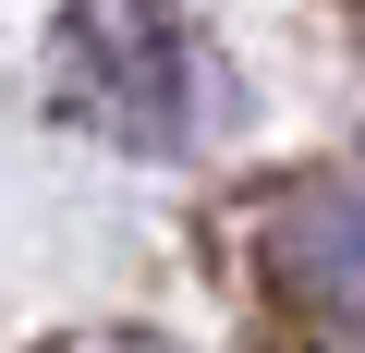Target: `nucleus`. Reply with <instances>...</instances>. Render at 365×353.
<instances>
[{
    "label": "nucleus",
    "mask_w": 365,
    "mask_h": 353,
    "mask_svg": "<svg viewBox=\"0 0 365 353\" xmlns=\"http://www.w3.org/2000/svg\"><path fill=\"white\" fill-rule=\"evenodd\" d=\"M49 61H61V98L122 146H182L195 122V37L170 0H61Z\"/></svg>",
    "instance_id": "1"
},
{
    "label": "nucleus",
    "mask_w": 365,
    "mask_h": 353,
    "mask_svg": "<svg viewBox=\"0 0 365 353\" xmlns=\"http://www.w3.org/2000/svg\"><path fill=\"white\" fill-rule=\"evenodd\" d=\"M268 268L317 305V317H353L365 329V183H292L268 208Z\"/></svg>",
    "instance_id": "2"
},
{
    "label": "nucleus",
    "mask_w": 365,
    "mask_h": 353,
    "mask_svg": "<svg viewBox=\"0 0 365 353\" xmlns=\"http://www.w3.org/2000/svg\"><path fill=\"white\" fill-rule=\"evenodd\" d=\"M49 353H182V341H158V329H73V341H49Z\"/></svg>",
    "instance_id": "3"
}]
</instances>
